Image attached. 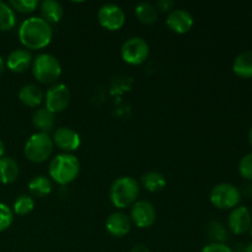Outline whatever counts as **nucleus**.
<instances>
[{
    "instance_id": "nucleus-1",
    "label": "nucleus",
    "mask_w": 252,
    "mask_h": 252,
    "mask_svg": "<svg viewBox=\"0 0 252 252\" xmlns=\"http://www.w3.org/2000/svg\"><path fill=\"white\" fill-rule=\"evenodd\" d=\"M53 37L52 26L39 16L24 20L19 29V39L26 49H42L48 46Z\"/></svg>"
},
{
    "instance_id": "nucleus-2",
    "label": "nucleus",
    "mask_w": 252,
    "mask_h": 252,
    "mask_svg": "<svg viewBox=\"0 0 252 252\" xmlns=\"http://www.w3.org/2000/svg\"><path fill=\"white\" fill-rule=\"evenodd\" d=\"M49 177L58 185L71 184L80 172V162L73 154L62 153L56 155L49 162Z\"/></svg>"
},
{
    "instance_id": "nucleus-3",
    "label": "nucleus",
    "mask_w": 252,
    "mask_h": 252,
    "mask_svg": "<svg viewBox=\"0 0 252 252\" xmlns=\"http://www.w3.org/2000/svg\"><path fill=\"white\" fill-rule=\"evenodd\" d=\"M139 192V184L135 179L130 176H121L111 185L110 201L116 208L125 209L137 202Z\"/></svg>"
},
{
    "instance_id": "nucleus-4",
    "label": "nucleus",
    "mask_w": 252,
    "mask_h": 252,
    "mask_svg": "<svg viewBox=\"0 0 252 252\" xmlns=\"http://www.w3.org/2000/svg\"><path fill=\"white\" fill-rule=\"evenodd\" d=\"M32 74L42 84H54L62 75V65L58 59L49 53L38 54L32 62Z\"/></svg>"
},
{
    "instance_id": "nucleus-5",
    "label": "nucleus",
    "mask_w": 252,
    "mask_h": 252,
    "mask_svg": "<svg viewBox=\"0 0 252 252\" xmlns=\"http://www.w3.org/2000/svg\"><path fill=\"white\" fill-rule=\"evenodd\" d=\"M54 144L52 137L47 133L37 132L29 138L24 148L25 157L32 162L41 164L47 161L53 153Z\"/></svg>"
},
{
    "instance_id": "nucleus-6",
    "label": "nucleus",
    "mask_w": 252,
    "mask_h": 252,
    "mask_svg": "<svg viewBox=\"0 0 252 252\" xmlns=\"http://www.w3.org/2000/svg\"><path fill=\"white\" fill-rule=\"evenodd\" d=\"M211 203L218 209H234L240 203V192L234 185L221 182L212 189L209 194Z\"/></svg>"
},
{
    "instance_id": "nucleus-7",
    "label": "nucleus",
    "mask_w": 252,
    "mask_h": 252,
    "mask_svg": "<svg viewBox=\"0 0 252 252\" xmlns=\"http://www.w3.org/2000/svg\"><path fill=\"white\" fill-rule=\"evenodd\" d=\"M149 44L143 37H130L121 47V57L129 65H140L149 57Z\"/></svg>"
},
{
    "instance_id": "nucleus-8",
    "label": "nucleus",
    "mask_w": 252,
    "mask_h": 252,
    "mask_svg": "<svg viewBox=\"0 0 252 252\" xmlns=\"http://www.w3.org/2000/svg\"><path fill=\"white\" fill-rule=\"evenodd\" d=\"M70 98V90L65 84H54L47 90L44 95V103H46L47 110L56 115L68 108Z\"/></svg>"
},
{
    "instance_id": "nucleus-9",
    "label": "nucleus",
    "mask_w": 252,
    "mask_h": 252,
    "mask_svg": "<svg viewBox=\"0 0 252 252\" xmlns=\"http://www.w3.org/2000/svg\"><path fill=\"white\" fill-rule=\"evenodd\" d=\"M97 20L101 27L108 31H118L126 22V14L117 4H103L97 11Z\"/></svg>"
},
{
    "instance_id": "nucleus-10",
    "label": "nucleus",
    "mask_w": 252,
    "mask_h": 252,
    "mask_svg": "<svg viewBox=\"0 0 252 252\" xmlns=\"http://www.w3.org/2000/svg\"><path fill=\"white\" fill-rule=\"evenodd\" d=\"M130 220L140 229L150 228L157 220V209L150 202L137 201L130 209Z\"/></svg>"
},
{
    "instance_id": "nucleus-11",
    "label": "nucleus",
    "mask_w": 252,
    "mask_h": 252,
    "mask_svg": "<svg viewBox=\"0 0 252 252\" xmlns=\"http://www.w3.org/2000/svg\"><path fill=\"white\" fill-rule=\"evenodd\" d=\"M52 140H53V144L57 145V148L63 150L64 153H68V154H70L71 152L78 150L81 144V139L79 133L68 127L57 128V129L54 130Z\"/></svg>"
},
{
    "instance_id": "nucleus-12",
    "label": "nucleus",
    "mask_w": 252,
    "mask_h": 252,
    "mask_svg": "<svg viewBox=\"0 0 252 252\" xmlns=\"http://www.w3.org/2000/svg\"><path fill=\"white\" fill-rule=\"evenodd\" d=\"M252 225V216L246 207H235L231 211L228 218L229 230L235 235H243V234L250 231Z\"/></svg>"
},
{
    "instance_id": "nucleus-13",
    "label": "nucleus",
    "mask_w": 252,
    "mask_h": 252,
    "mask_svg": "<svg viewBox=\"0 0 252 252\" xmlns=\"http://www.w3.org/2000/svg\"><path fill=\"white\" fill-rule=\"evenodd\" d=\"M194 24L193 16L191 12L185 9H175L169 12L166 17V25L172 32L179 34H185L192 29Z\"/></svg>"
},
{
    "instance_id": "nucleus-14",
    "label": "nucleus",
    "mask_w": 252,
    "mask_h": 252,
    "mask_svg": "<svg viewBox=\"0 0 252 252\" xmlns=\"http://www.w3.org/2000/svg\"><path fill=\"white\" fill-rule=\"evenodd\" d=\"M132 220L123 212H115L106 220V230L115 238H122L130 231Z\"/></svg>"
},
{
    "instance_id": "nucleus-15",
    "label": "nucleus",
    "mask_w": 252,
    "mask_h": 252,
    "mask_svg": "<svg viewBox=\"0 0 252 252\" xmlns=\"http://www.w3.org/2000/svg\"><path fill=\"white\" fill-rule=\"evenodd\" d=\"M32 54L29 49L17 48L14 49L11 53L7 56L6 66L14 73H24L30 66L32 65Z\"/></svg>"
},
{
    "instance_id": "nucleus-16",
    "label": "nucleus",
    "mask_w": 252,
    "mask_h": 252,
    "mask_svg": "<svg viewBox=\"0 0 252 252\" xmlns=\"http://www.w3.org/2000/svg\"><path fill=\"white\" fill-rule=\"evenodd\" d=\"M32 125L36 129H38V132L49 134L56 125V115L46 107L37 108L32 115Z\"/></svg>"
},
{
    "instance_id": "nucleus-17",
    "label": "nucleus",
    "mask_w": 252,
    "mask_h": 252,
    "mask_svg": "<svg viewBox=\"0 0 252 252\" xmlns=\"http://www.w3.org/2000/svg\"><path fill=\"white\" fill-rule=\"evenodd\" d=\"M19 98L25 106L27 107H38L44 101L43 91L41 88L34 84H29V85L22 86L21 90L19 91Z\"/></svg>"
},
{
    "instance_id": "nucleus-18",
    "label": "nucleus",
    "mask_w": 252,
    "mask_h": 252,
    "mask_svg": "<svg viewBox=\"0 0 252 252\" xmlns=\"http://www.w3.org/2000/svg\"><path fill=\"white\" fill-rule=\"evenodd\" d=\"M41 16L49 25L58 24L64 16V9L57 0H44L41 2Z\"/></svg>"
},
{
    "instance_id": "nucleus-19",
    "label": "nucleus",
    "mask_w": 252,
    "mask_h": 252,
    "mask_svg": "<svg viewBox=\"0 0 252 252\" xmlns=\"http://www.w3.org/2000/svg\"><path fill=\"white\" fill-rule=\"evenodd\" d=\"M19 164L15 159L10 157L0 158V184L9 185L16 181L19 177Z\"/></svg>"
},
{
    "instance_id": "nucleus-20",
    "label": "nucleus",
    "mask_w": 252,
    "mask_h": 252,
    "mask_svg": "<svg viewBox=\"0 0 252 252\" xmlns=\"http://www.w3.org/2000/svg\"><path fill=\"white\" fill-rule=\"evenodd\" d=\"M52 189L53 186H52L51 179L44 175H37L32 177L31 181L29 182V191L31 196L38 197V198L48 196L52 192Z\"/></svg>"
},
{
    "instance_id": "nucleus-21",
    "label": "nucleus",
    "mask_w": 252,
    "mask_h": 252,
    "mask_svg": "<svg viewBox=\"0 0 252 252\" xmlns=\"http://www.w3.org/2000/svg\"><path fill=\"white\" fill-rule=\"evenodd\" d=\"M233 70L240 78H252V51L243 52L234 59Z\"/></svg>"
},
{
    "instance_id": "nucleus-22",
    "label": "nucleus",
    "mask_w": 252,
    "mask_h": 252,
    "mask_svg": "<svg viewBox=\"0 0 252 252\" xmlns=\"http://www.w3.org/2000/svg\"><path fill=\"white\" fill-rule=\"evenodd\" d=\"M142 182V186L144 187L147 191L152 192H159L161 189H165L166 186V179H165L164 175L159 171H149L147 174H144L140 179Z\"/></svg>"
},
{
    "instance_id": "nucleus-23",
    "label": "nucleus",
    "mask_w": 252,
    "mask_h": 252,
    "mask_svg": "<svg viewBox=\"0 0 252 252\" xmlns=\"http://www.w3.org/2000/svg\"><path fill=\"white\" fill-rule=\"evenodd\" d=\"M135 16L138 21L144 25H153L158 20V10L155 5L150 2H140L135 6Z\"/></svg>"
},
{
    "instance_id": "nucleus-24",
    "label": "nucleus",
    "mask_w": 252,
    "mask_h": 252,
    "mask_svg": "<svg viewBox=\"0 0 252 252\" xmlns=\"http://www.w3.org/2000/svg\"><path fill=\"white\" fill-rule=\"evenodd\" d=\"M16 25V14L9 4L0 1V31H10Z\"/></svg>"
},
{
    "instance_id": "nucleus-25",
    "label": "nucleus",
    "mask_w": 252,
    "mask_h": 252,
    "mask_svg": "<svg viewBox=\"0 0 252 252\" xmlns=\"http://www.w3.org/2000/svg\"><path fill=\"white\" fill-rule=\"evenodd\" d=\"M34 208V199L32 198V196L30 194H20L14 202V207H12V211L15 214L20 217L27 216V214L31 213Z\"/></svg>"
},
{
    "instance_id": "nucleus-26",
    "label": "nucleus",
    "mask_w": 252,
    "mask_h": 252,
    "mask_svg": "<svg viewBox=\"0 0 252 252\" xmlns=\"http://www.w3.org/2000/svg\"><path fill=\"white\" fill-rule=\"evenodd\" d=\"M207 235L211 239L212 243L224 244V241L228 238V231H226L225 226L220 221L212 220L207 225Z\"/></svg>"
},
{
    "instance_id": "nucleus-27",
    "label": "nucleus",
    "mask_w": 252,
    "mask_h": 252,
    "mask_svg": "<svg viewBox=\"0 0 252 252\" xmlns=\"http://www.w3.org/2000/svg\"><path fill=\"white\" fill-rule=\"evenodd\" d=\"M9 5L14 11L21 12V14H30V12H33L36 10L39 2L37 0H11Z\"/></svg>"
},
{
    "instance_id": "nucleus-28",
    "label": "nucleus",
    "mask_w": 252,
    "mask_h": 252,
    "mask_svg": "<svg viewBox=\"0 0 252 252\" xmlns=\"http://www.w3.org/2000/svg\"><path fill=\"white\" fill-rule=\"evenodd\" d=\"M14 221V212L9 206L0 202V233L10 228Z\"/></svg>"
},
{
    "instance_id": "nucleus-29",
    "label": "nucleus",
    "mask_w": 252,
    "mask_h": 252,
    "mask_svg": "<svg viewBox=\"0 0 252 252\" xmlns=\"http://www.w3.org/2000/svg\"><path fill=\"white\" fill-rule=\"evenodd\" d=\"M239 172L245 180H252V153L241 158L239 162Z\"/></svg>"
},
{
    "instance_id": "nucleus-30",
    "label": "nucleus",
    "mask_w": 252,
    "mask_h": 252,
    "mask_svg": "<svg viewBox=\"0 0 252 252\" xmlns=\"http://www.w3.org/2000/svg\"><path fill=\"white\" fill-rule=\"evenodd\" d=\"M201 252H234V251L233 249L226 246L225 244L211 243L208 244V245L204 246V248L201 250Z\"/></svg>"
},
{
    "instance_id": "nucleus-31",
    "label": "nucleus",
    "mask_w": 252,
    "mask_h": 252,
    "mask_svg": "<svg viewBox=\"0 0 252 252\" xmlns=\"http://www.w3.org/2000/svg\"><path fill=\"white\" fill-rule=\"evenodd\" d=\"M175 2L172 0H159L157 2V10L161 12H170L174 10Z\"/></svg>"
},
{
    "instance_id": "nucleus-32",
    "label": "nucleus",
    "mask_w": 252,
    "mask_h": 252,
    "mask_svg": "<svg viewBox=\"0 0 252 252\" xmlns=\"http://www.w3.org/2000/svg\"><path fill=\"white\" fill-rule=\"evenodd\" d=\"M239 192H240V196L251 197L252 196V185H245V186H243V189H239Z\"/></svg>"
},
{
    "instance_id": "nucleus-33",
    "label": "nucleus",
    "mask_w": 252,
    "mask_h": 252,
    "mask_svg": "<svg viewBox=\"0 0 252 252\" xmlns=\"http://www.w3.org/2000/svg\"><path fill=\"white\" fill-rule=\"evenodd\" d=\"M129 252H150V250L144 244H137V245H134L130 249Z\"/></svg>"
},
{
    "instance_id": "nucleus-34",
    "label": "nucleus",
    "mask_w": 252,
    "mask_h": 252,
    "mask_svg": "<svg viewBox=\"0 0 252 252\" xmlns=\"http://www.w3.org/2000/svg\"><path fill=\"white\" fill-rule=\"evenodd\" d=\"M5 154V144L1 139H0V158L4 157Z\"/></svg>"
},
{
    "instance_id": "nucleus-35",
    "label": "nucleus",
    "mask_w": 252,
    "mask_h": 252,
    "mask_svg": "<svg viewBox=\"0 0 252 252\" xmlns=\"http://www.w3.org/2000/svg\"><path fill=\"white\" fill-rule=\"evenodd\" d=\"M5 66H6V63H5L4 58H2V57L0 56V73H2V71H4Z\"/></svg>"
},
{
    "instance_id": "nucleus-36",
    "label": "nucleus",
    "mask_w": 252,
    "mask_h": 252,
    "mask_svg": "<svg viewBox=\"0 0 252 252\" xmlns=\"http://www.w3.org/2000/svg\"><path fill=\"white\" fill-rule=\"evenodd\" d=\"M244 252H252V243L249 244V245L244 249Z\"/></svg>"
},
{
    "instance_id": "nucleus-37",
    "label": "nucleus",
    "mask_w": 252,
    "mask_h": 252,
    "mask_svg": "<svg viewBox=\"0 0 252 252\" xmlns=\"http://www.w3.org/2000/svg\"><path fill=\"white\" fill-rule=\"evenodd\" d=\"M249 142H250V145L252 147V127L249 130Z\"/></svg>"
},
{
    "instance_id": "nucleus-38",
    "label": "nucleus",
    "mask_w": 252,
    "mask_h": 252,
    "mask_svg": "<svg viewBox=\"0 0 252 252\" xmlns=\"http://www.w3.org/2000/svg\"><path fill=\"white\" fill-rule=\"evenodd\" d=\"M250 234H251V236H252V225H251V228H250Z\"/></svg>"
},
{
    "instance_id": "nucleus-39",
    "label": "nucleus",
    "mask_w": 252,
    "mask_h": 252,
    "mask_svg": "<svg viewBox=\"0 0 252 252\" xmlns=\"http://www.w3.org/2000/svg\"><path fill=\"white\" fill-rule=\"evenodd\" d=\"M250 213H251V216H252V209H251V211H250Z\"/></svg>"
}]
</instances>
